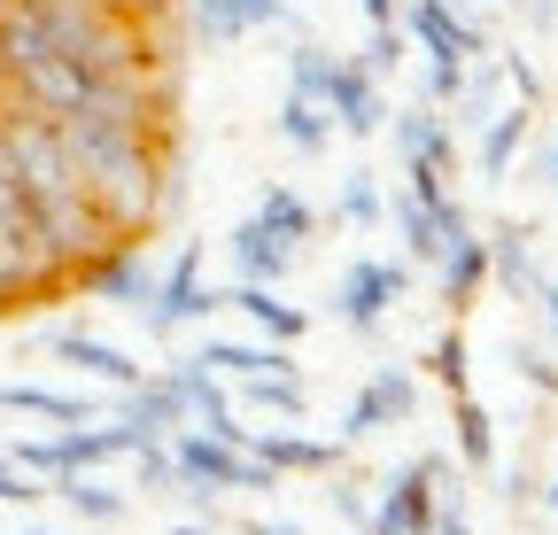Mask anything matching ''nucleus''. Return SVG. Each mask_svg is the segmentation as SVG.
<instances>
[{
  "label": "nucleus",
  "mask_w": 558,
  "mask_h": 535,
  "mask_svg": "<svg viewBox=\"0 0 558 535\" xmlns=\"http://www.w3.org/2000/svg\"><path fill=\"white\" fill-rule=\"evenodd\" d=\"M209 311H226V295L202 280V241H186L156 272V295H148V311H140V326H148V342H171V333L202 326Z\"/></svg>",
  "instance_id": "f257e3e1"
},
{
  "label": "nucleus",
  "mask_w": 558,
  "mask_h": 535,
  "mask_svg": "<svg viewBox=\"0 0 558 535\" xmlns=\"http://www.w3.org/2000/svg\"><path fill=\"white\" fill-rule=\"evenodd\" d=\"M442 482H450V458L442 450H418L403 474L380 482V504H373L365 535H435V489Z\"/></svg>",
  "instance_id": "f03ea898"
},
{
  "label": "nucleus",
  "mask_w": 558,
  "mask_h": 535,
  "mask_svg": "<svg viewBox=\"0 0 558 535\" xmlns=\"http://www.w3.org/2000/svg\"><path fill=\"white\" fill-rule=\"evenodd\" d=\"M396 156H403V186L411 194H450V163H458V124L427 101V109H396Z\"/></svg>",
  "instance_id": "7ed1b4c3"
},
{
  "label": "nucleus",
  "mask_w": 558,
  "mask_h": 535,
  "mask_svg": "<svg viewBox=\"0 0 558 535\" xmlns=\"http://www.w3.org/2000/svg\"><path fill=\"white\" fill-rule=\"evenodd\" d=\"M171 458H179V482H194V489H271L279 482L264 458H248L241 442L202 435V427H179L171 435Z\"/></svg>",
  "instance_id": "20e7f679"
},
{
  "label": "nucleus",
  "mask_w": 558,
  "mask_h": 535,
  "mask_svg": "<svg viewBox=\"0 0 558 535\" xmlns=\"http://www.w3.org/2000/svg\"><path fill=\"white\" fill-rule=\"evenodd\" d=\"M403 288H411L403 264H388V256H357V264H349V272L333 280V318H341L349 333H380V318L403 303Z\"/></svg>",
  "instance_id": "39448f33"
},
{
  "label": "nucleus",
  "mask_w": 558,
  "mask_h": 535,
  "mask_svg": "<svg viewBox=\"0 0 558 535\" xmlns=\"http://www.w3.org/2000/svg\"><path fill=\"white\" fill-rule=\"evenodd\" d=\"M39 342H47V357H62L70 373H86V380H101V388H117V396L148 380V365H140L132 350L101 342V333H86V326H47Z\"/></svg>",
  "instance_id": "423d86ee"
},
{
  "label": "nucleus",
  "mask_w": 558,
  "mask_h": 535,
  "mask_svg": "<svg viewBox=\"0 0 558 535\" xmlns=\"http://www.w3.org/2000/svg\"><path fill=\"white\" fill-rule=\"evenodd\" d=\"M411 404H418V380L403 365H373V380L349 396V412H341V442H373L380 427L411 420Z\"/></svg>",
  "instance_id": "0eeeda50"
},
{
  "label": "nucleus",
  "mask_w": 558,
  "mask_h": 535,
  "mask_svg": "<svg viewBox=\"0 0 558 535\" xmlns=\"http://www.w3.org/2000/svg\"><path fill=\"white\" fill-rule=\"evenodd\" d=\"M156 272H163V264L156 256H140L132 241H117L101 264H86V272H78V288L94 295V303H117V311H148V295H156Z\"/></svg>",
  "instance_id": "6e6552de"
},
{
  "label": "nucleus",
  "mask_w": 558,
  "mask_h": 535,
  "mask_svg": "<svg viewBox=\"0 0 558 535\" xmlns=\"http://www.w3.org/2000/svg\"><path fill=\"white\" fill-rule=\"evenodd\" d=\"M326 117H333L341 141H373V132H388V94H380V78L365 71V62H341V71H333Z\"/></svg>",
  "instance_id": "1a4fd4ad"
},
{
  "label": "nucleus",
  "mask_w": 558,
  "mask_h": 535,
  "mask_svg": "<svg viewBox=\"0 0 558 535\" xmlns=\"http://www.w3.org/2000/svg\"><path fill=\"white\" fill-rule=\"evenodd\" d=\"M248 458H264L271 474H333V465H341V442L295 435V420H288V427H248Z\"/></svg>",
  "instance_id": "9d476101"
},
{
  "label": "nucleus",
  "mask_w": 558,
  "mask_h": 535,
  "mask_svg": "<svg viewBox=\"0 0 558 535\" xmlns=\"http://www.w3.org/2000/svg\"><path fill=\"white\" fill-rule=\"evenodd\" d=\"M226 248H233V280H256V288H279V280H288V264L303 256L295 241H279L264 218H241Z\"/></svg>",
  "instance_id": "9b49d317"
},
{
  "label": "nucleus",
  "mask_w": 558,
  "mask_h": 535,
  "mask_svg": "<svg viewBox=\"0 0 558 535\" xmlns=\"http://www.w3.org/2000/svg\"><path fill=\"white\" fill-rule=\"evenodd\" d=\"M226 303H233V311H241V318L264 333V342H288V350H295L303 333H311V311H303V303H279V288L233 280V288H226Z\"/></svg>",
  "instance_id": "f8f14e48"
},
{
  "label": "nucleus",
  "mask_w": 558,
  "mask_h": 535,
  "mask_svg": "<svg viewBox=\"0 0 558 535\" xmlns=\"http://www.w3.org/2000/svg\"><path fill=\"white\" fill-rule=\"evenodd\" d=\"M435 203H442V194H435ZM435 203H427V194H411V186H396L388 203H380V218L396 226V241H403L411 264H435L442 256V210Z\"/></svg>",
  "instance_id": "ddd939ff"
},
{
  "label": "nucleus",
  "mask_w": 558,
  "mask_h": 535,
  "mask_svg": "<svg viewBox=\"0 0 558 535\" xmlns=\"http://www.w3.org/2000/svg\"><path fill=\"white\" fill-rule=\"evenodd\" d=\"M279 16H288V0H194V32L209 47H233V39H248Z\"/></svg>",
  "instance_id": "4468645a"
},
{
  "label": "nucleus",
  "mask_w": 558,
  "mask_h": 535,
  "mask_svg": "<svg viewBox=\"0 0 558 535\" xmlns=\"http://www.w3.org/2000/svg\"><path fill=\"white\" fill-rule=\"evenodd\" d=\"M435 272H442V303H450V311L465 318V311H473V295L488 288V241H481V233L465 226V233H458V241H450V248L435 256Z\"/></svg>",
  "instance_id": "2eb2a0df"
},
{
  "label": "nucleus",
  "mask_w": 558,
  "mask_h": 535,
  "mask_svg": "<svg viewBox=\"0 0 558 535\" xmlns=\"http://www.w3.org/2000/svg\"><path fill=\"white\" fill-rule=\"evenodd\" d=\"M0 412H32V420H54V427H86L101 404H94V396H70V388H39V380H0Z\"/></svg>",
  "instance_id": "dca6fc26"
},
{
  "label": "nucleus",
  "mask_w": 558,
  "mask_h": 535,
  "mask_svg": "<svg viewBox=\"0 0 558 535\" xmlns=\"http://www.w3.org/2000/svg\"><path fill=\"white\" fill-rule=\"evenodd\" d=\"M117 420H132L140 435H179L186 427V396L171 388V373H148L140 388H124V412Z\"/></svg>",
  "instance_id": "f3484780"
},
{
  "label": "nucleus",
  "mask_w": 558,
  "mask_h": 535,
  "mask_svg": "<svg viewBox=\"0 0 558 535\" xmlns=\"http://www.w3.org/2000/svg\"><path fill=\"white\" fill-rule=\"evenodd\" d=\"M194 357H202L209 373H226V380H248V373H295L288 342H226V333H209Z\"/></svg>",
  "instance_id": "a211bd4d"
},
{
  "label": "nucleus",
  "mask_w": 558,
  "mask_h": 535,
  "mask_svg": "<svg viewBox=\"0 0 558 535\" xmlns=\"http://www.w3.org/2000/svg\"><path fill=\"white\" fill-rule=\"evenodd\" d=\"M488 280H505L512 295H535L543 288V264L527 248V226H497V233H488Z\"/></svg>",
  "instance_id": "6ab92c4d"
},
{
  "label": "nucleus",
  "mask_w": 558,
  "mask_h": 535,
  "mask_svg": "<svg viewBox=\"0 0 558 535\" xmlns=\"http://www.w3.org/2000/svg\"><path fill=\"white\" fill-rule=\"evenodd\" d=\"M450 427H458V458L473 465V474H488V465H497V420H488V404L473 388L450 396Z\"/></svg>",
  "instance_id": "aec40b11"
},
{
  "label": "nucleus",
  "mask_w": 558,
  "mask_h": 535,
  "mask_svg": "<svg viewBox=\"0 0 558 535\" xmlns=\"http://www.w3.org/2000/svg\"><path fill=\"white\" fill-rule=\"evenodd\" d=\"M233 396L256 404V412H271V420H303L311 412V388L295 373H248V380H233Z\"/></svg>",
  "instance_id": "412c9836"
},
{
  "label": "nucleus",
  "mask_w": 558,
  "mask_h": 535,
  "mask_svg": "<svg viewBox=\"0 0 558 535\" xmlns=\"http://www.w3.org/2000/svg\"><path fill=\"white\" fill-rule=\"evenodd\" d=\"M271 124H279V141H288L295 156H326V148H333V117H326L318 101H303V94L279 101V117H271Z\"/></svg>",
  "instance_id": "4be33fe9"
},
{
  "label": "nucleus",
  "mask_w": 558,
  "mask_h": 535,
  "mask_svg": "<svg viewBox=\"0 0 558 535\" xmlns=\"http://www.w3.org/2000/svg\"><path fill=\"white\" fill-rule=\"evenodd\" d=\"M171 388L186 396V420H209V412H233V388H226V373H209L202 357H179V365H171Z\"/></svg>",
  "instance_id": "5701e85b"
},
{
  "label": "nucleus",
  "mask_w": 558,
  "mask_h": 535,
  "mask_svg": "<svg viewBox=\"0 0 558 535\" xmlns=\"http://www.w3.org/2000/svg\"><path fill=\"white\" fill-rule=\"evenodd\" d=\"M47 497H62L70 512H78V520H124V489H109V482H94V474H54V489Z\"/></svg>",
  "instance_id": "b1692460"
},
{
  "label": "nucleus",
  "mask_w": 558,
  "mask_h": 535,
  "mask_svg": "<svg viewBox=\"0 0 558 535\" xmlns=\"http://www.w3.org/2000/svg\"><path fill=\"white\" fill-rule=\"evenodd\" d=\"M256 218H264V226H271L279 241H295V248H303V241L318 233V210L303 203L295 186H264V203H256Z\"/></svg>",
  "instance_id": "393cba45"
},
{
  "label": "nucleus",
  "mask_w": 558,
  "mask_h": 535,
  "mask_svg": "<svg viewBox=\"0 0 558 535\" xmlns=\"http://www.w3.org/2000/svg\"><path fill=\"white\" fill-rule=\"evenodd\" d=\"M520 141H527V101L520 109H497V117H488V132H481V171L488 179H497L512 156H520Z\"/></svg>",
  "instance_id": "a878e982"
},
{
  "label": "nucleus",
  "mask_w": 558,
  "mask_h": 535,
  "mask_svg": "<svg viewBox=\"0 0 558 535\" xmlns=\"http://www.w3.org/2000/svg\"><path fill=\"white\" fill-rule=\"evenodd\" d=\"M333 71H341V54H326V47H295V54H288V94H303V101H318V109H326Z\"/></svg>",
  "instance_id": "bb28decb"
},
{
  "label": "nucleus",
  "mask_w": 558,
  "mask_h": 535,
  "mask_svg": "<svg viewBox=\"0 0 558 535\" xmlns=\"http://www.w3.org/2000/svg\"><path fill=\"white\" fill-rule=\"evenodd\" d=\"M380 203H388L380 179L373 171H349L341 179V203H333V226H380Z\"/></svg>",
  "instance_id": "cd10ccee"
},
{
  "label": "nucleus",
  "mask_w": 558,
  "mask_h": 535,
  "mask_svg": "<svg viewBox=\"0 0 558 535\" xmlns=\"http://www.w3.org/2000/svg\"><path fill=\"white\" fill-rule=\"evenodd\" d=\"M132 482L148 489V497L179 489V458H171V435H156V442H140V450H132Z\"/></svg>",
  "instance_id": "c85d7f7f"
},
{
  "label": "nucleus",
  "mask_w": 558,
  "mask_h": 535,
  "mask_svg": "<svg viewBox=\"0 0 558 535\" xmlns=\"http://www.w3.org/2000/svg\"><path fill=\"white\" fill-rule=\"evenodd\" d=\"M0 233H32V194H24L9 148H0Z\"/></svg>",
  "instance_id": "c756f323"
},
{
  "label": "nucleus",
  "mask_w": 558,
  "mask_h": 535,
  "mask_svg": "<svg viewBox=\"0 0 558 535\" xmlns=\"http://www.w3.org/2000/svg\"><path fill=\"white\" fill-rule=\"evenodd\" d=\"M427 373H435V380H442L450 396L465 388V333H442V342L427 350Z\"/></svg>",
  "instance_id": "7c9ffc66"
},
{
  "label": "nucleus",
  "mask_w": 558,
  "mask_h": 535,
  "mask_svg": "<svg viewBox=\"0 0 558 535\" xmlns=\"http://www.w3.org/2000/svg\"><path fill=\"white\" fill-rule=\"evenodd\" d=\"M357 62H365V71H373V78H388V71H396V62H403V24H373V47H365Z\"/></svg>",
  "instance_id": "2f4dec72"
},
{
  "label": "nucleus",
  "mask_w": 558,
  "mask_h": 535,
  "mask_svg": "<svg viewBox=\"0 0 558 535\" xmlns=\"http://www.w3.org/2000/svg\"><path fill=\"white\" fill-rule=\"evenodd\" d=\"M512 373H520L527 388H543V396H558V365H550L543 350H527V342H512Z\"/></svg>",
  "instance_id": "473e14b6"
},
{
  "label": "nucleus",
  "mask_w": 558,
  "mask_h": 535,
  "mask_svg": "<svg viewBox=\"0 0 558 535\" xmlns=\"http://www.w3.org/2000/svg\"><path fill=\"white\" fill-rule=\"evenodd\" d=\"M326 497H333V512H341L349 527H373V504H365L357 489H326Z\"/></svg>",
  "instance_id": "72a5a7b5"
},
{
  "label": "nucleus",
  "mask_w": 558,
  "mask_h": 535,
  "mask_svg": "<svg viewBox=\"0 0 558 535\" xmlns=\"http://www.w3.org/2000/svg\"><path fill=\"white\" fill-rule=\"evenodd\" d=\"M241 535H303V527H295V520H248Z\"/></svg>",
  "instance_id": "f704fd0d"
},
{
  "label": "nucleus",
  "mask_w": 558,
  "mask_h": 535,
  "mask_svg": "<svg viewBox=\"0 0 558 535\" xmlns=\"http://www.w3.org/2000/svg\"><path fill=\"white\" fill-rule=\"evenodd\" d=\"M535 303H543V318H550V342H558V288L543 280V288H535Z\"/></svg>",
  "instance_id": "c9c22d12"
},
{
  "label": "nucleus",
  "mask_w": 558,
  "mask_h": 535,
  "mask_svg": "<svg viewBox=\"0 0 558 535\" xmlns=\"http://www.w3.org/2000/svg\"><path fill=\"white\" fill-rule=\"evenodd\" d=\"M365 16H373V24H396V16H403V0H365Z\"/></svg>",
  "instance_id": "e433bc0d"
},
{
  "label": "nucleus",
  "mask_w": 558,
  "mask_h": 535,
  "mask_svg": "<svg viewBox=\"0 0 558 535\" xmlns=\"http://www.w3.org/2000/svg\"><path fill=\"white\" fill-rule=\"evenodd\" d=\"M171 535H226V527H218V520H179Z\"/></svg>",
  "instance_id": "4c0bfd02"
},
{
  "label": "nucleus",
  "mask_w": 558,
  "mask_h": 535,
  "mask_svg": "<svg viewBox=\"0 0 558 535\" xmlns=\"http://www.w3.org/2000/svg\"><path fill=\"white\" fill-rule=\"evenodd\" d=\"M535 504H550V512H558V482H543V489H535Z\"/></svg>",
  "instance_id": "58836bf2"
},
{
  "label": "nucleus",
  "mask_w": 558,
  "mask_h": 535,
  "mask_svg": "<svg viewBox=\"0 0 558 535\" xmlns=\"http://www.w3.org/2000/svg\"><path fill=\"white\" fill-rule=\"evenodd\" d=\"M550 186H558V148H550Z\"/></svg>",
  "instance_id": "ea45409f"
},
{
  "label": "nucleus",
  "mask_w": 558,
  "mask_h": 535,
  "mask_svg": "<svg viewBox=\"0 0 558 535\" xmlns=\"http://www.w3.org/2000/svg\"><path fill=\"white\" fill-rule=\"evenodd\" d=\"M24 535H47V527H24Z\"/></svg>",
  "instance_id": "a19ab883"
},
{
  "label": "nucleus",
  "mask_w": 558,
  "mask_h": 535,
  "mask_svg": "<svg viewBox=\"0 0 558 535\" xmlns=\"http://www.w3.org/2000/svg\"><path fill=\"white\" fill-rule=\"evenodd\" d=\"M0 465H9V458H0Z\"/></svg>",
  "instance_id": "79ce46f5"
}]
</instances>
